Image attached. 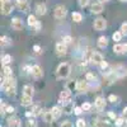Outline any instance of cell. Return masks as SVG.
I'll return each mask as SVG.
<instances>
[{
  "mask_svg": "<svg viewBox=\"0 0 127 127\" xmlns=\"http://www.w3.org/2000/svg\"><path fill=\"white\" fill-rule=\"evenodd\" d=\"M15 85H17V81L13 76L4 78V79L1 78V87L4 88L6 94H9V95L15 94Z\"/></svg>",
  "mask_w": 127,
  "mask_h": 127,
  "instance_id": "6da1fadb",
  "label": "cell"
},
{
  "mask_svg": "<svg viewBox=\"0 0 127 127\" xmlns=\"http://www.w3.org/2000/svg\"><path fill=\"white\" fill-rule=\"evenodd\" d=\"M70 72H71V66H70V64H67V62L60 64L59 67H57V71H56L59 79H66L70 75Z\"/></svg>",
  "mask_w": 127,
  "mask_h": 127,
  "instance_id": "7a4b0ae2",
  "label": "cell"
},
{
  "mask_svg": "<svg viewBox=\"0 0 127 127\" xmlns=\"http://www.w3.org/2000/svg\"><path fill=\"white\" fill-rule=\"evenodd\" d=\"M66 14H67V10L64 5H57L54 10V17L56 19H64L66 17Z\"/></svg>",
  "mask_w": 127,
  "mask_h": 127,
  "instance_id": "3957f363",
  "label": "cell"
},
{
  "mask_svg": "<svg viewBox=\"0 0 127 127\" xmlns=\"http://www.w3.org/2000/svg\"><path fill=\"white\" fill-rule=\"evenodd\" d=\"M105 27H107V22H105L104 18H98L94 20V28L97 31H103L105 29Z\"/></svg>",
  "mask_w": 127,
  "mask_h": 127,
  "instance_id": "277c9868",
  "label": "cell"
},
{
  "mask_svg": "<svg viewBox=\"0 0 127 127\" xmlns=\"http://www.w3.org/2000/svg\"><path fill=\"white\" fill-rule=\"evenodd\" d=\"M113 74H114V76L116 78H125L127 75V69L125 66H117L114 70H113Z\"/></svg>",
  "mask_w": 127,
  "mask_h": 127,
  "instance_id": "5b68a950",
  "label": "cell"
},
{
  "mask_svg": "<svg viewBox=\"0 0 127 127\" xmlns=\"http://www.w3.org/2000/svg\"><path fill=\"white\" fill-rule=\"evenodd\" d=\"M90 61H92V64H94V65H100L104 60H103V56L99 54V52H93L92 56H90Z\"/></svg>",
  "mask_w": 127,
  "mask_h": 127,
  "instance_id": "8992f818",
  "label": "cell"
},
{
  "mask_svg": "<svg viewBox=\"0 0 127 127\" xmlns=\"http://www.w3.org/2000/svg\"><path fill=\"white\" fill-rule=\"evenodd\" d=\"M60 103L61 104H64V108H62V112L64 113H66V114H70L74 109V104L70 102V100H66V102H62V100H60Z\"/></svg>",
  "mask_w": 127,
  "mask_h": 127,
  "instance_id": "52a82bcc",
  "label": "cell"
},
{
  "mask_svg": "<svg viewBox=\"0 0 127 127\" xmlns=\"http://www.w3.org/2000/svg\"><path fill=\"white\" fill-rule=\"evenodd\" d=\"M32 75H33L34 79H41L42 76H43V71H42V69H41L39 65L32 66Z\"/></svg>",
  "mask_w": 127,
  "mask_h": 127,
  "instance_id": "ba28073f",
  "label": "cell"
},
{
  "mask_svg": "<svg viewBox=\"0 0 127 127\" xmlns=\"http://www.w3.org/2000/svg\"><path fill=\"white\" fill-rule=\"evenodd\" d=\"M94 105H95V108H97L99 112H102V111L104 109V107H105V100H104V98L98 97L97 99H95V102H94Z\"/></svg>",
  "mask_w": 127,
  "mask_h": 127,
  "instance_id": "9c48e42d",
  "label": "cell"
},
{
  "mask_svg": "<svg viewBox=\"0 0 127 127\" xmlns=\"http://www.w3.org/2000/svg\"><path fill=\"white\" fill-rule=\"evenodd\" d=\"M17 5L22 12H28L29 10V4L28 0H17Z\"/></svg>",
  "mask_w": 127,
  "mask_h": 127,
  "instance_id": "30bf717a",
  "label": "cell"
},
{
  "mask_svg": "<svg viewBox=\"0 0 127 127\" xmlns=\"http://www.w3.org/2000/svg\"><path fill=\"white\" fill-rule=\"evenodd\" d=\"M12 27L15 31H22L23 29V22L19 18H13L12 19Z\"/></svg>",
  "mask_w": 127,
  "mask_h": 127,
  "instance_id": "8fae6325",
  "label": "cell"
},
{
  "mask_svg": "<svg viewBox=\"0 0 127 127\" xmlns=\"http://www.w3.org/2000/svg\"><path fill=\"white\" fill-rule=\"evenodd\" d=\"M20 126H22V122L17 117H10L8 120V127H20Z\"/></svg>",
  "mask_w": 127,
  "mask_h": 127,
  "instance_id": "7c38bea8",
  "label": "cell"
},
{
  "mask_svg": "<svg viewBox=\"0 0 127 127\" xmlns=\"http://www.w3.org/2000/svg\"><path fill=\"white\" fill-rule=\"evenodd\" d=\"M66 51H67V47H66V45L64 43V42H59V43L56 45V52H57V55H65Z\"/></svg>",
  "mask_w": 127,
  "mask_h": 127,
  "instance_id": "4fadbf2b",
  "label": "cell"
},
{
  "mask_svg": "<svg viewBox=\"0 0 127 127\" xmlns=\"http://www.w3.org/2000/svg\"><path fill=\"white\" fill-rule=\"evenodd\" d=\"M87 89H88V81L85 80H78L76 81V90H79V92H87Z\"/></svg>",
  "mask_w": 127,
  "mask_h": 127,
  "instance_id": "5bb4252c",
  "label": "cell"
},
{
  "mask_svg": "<svg viewBox=\"0 0 127 127\" xmlns=\"http://www.w3.org/2000/svg\"><path fill=\"white\" fill-rule=\"evenodd\" d=\"M102 12H103V5H102V3H100V1L93 3V5H92V13L99 14V13H102Z\"/></svg>",
  "mask_w": 127,
  "mask_h": 127,
  "instance_id": "9a60e30c",
  "label": "cell"
},
{
  "mask_svg": "<svg viewBox=\"0 0 127 127\" xmlns=\"http://www.w3.org/2000/svg\"><path fill=\"white\" fill-rule=\"evenodd\" d=\"M12 10H13V5L10 4V3H5V4H1V13L4 15H8L12 13Z\"/></svg>",
  "mask_w": 127,
  "mask_h": 127,
  "instance_id": "2e32d148",
  "label": "cell"
},
{
  "mask_svg": "<svg viewBox=\"0 0 127 127\" xmlns=\"http://www.w3.org/2000/svg\"><path fill=\"white\" fill-rule=\"evenodd\" d=\"M46 12H47V8L43 3H38L36 5V13L38 15H43V14H46Z\"/></svg>",
  "mask_w": 127,
  "mask_h": 127,
  "instance_id": "e0dca14e",
  "label": "cell"
},
{
  "mask_svg": "<svg viewBox=\"0 0 127 127\" xmlns=\"http://www.w3.org/2000/svg\"><path fill=\"white\" fill-rule=\"evenodd\" d=\"M92 126H93V127H111V125H109L108 122L100 121V120H95V121H93Z\"/></svg>",
  "mask_w": 127,
  "mask_h": 127,
  "instance_id": "ac0fdd59",
  "label": "cell"
},
{
  "mask_svg": "<svg viewBox=\"0 0 127 127\" xmlns=\"http://www.w3.org/2000/svg\"><path fill=\"white\" fill-rule=\"evenodd\" d=\"M60 100H62V102L70 100V90L69 89H65L60 93Z\"/></svg>",
  "mask_w": 127,
  "mask_h": 127,
  "instance_id": "d6986e66",
  "label": "cell"
},
{
  "mask_svg": "<svg viewBox=\"0 0 127 127\" xmlns=\"http://www.w3.org/2000/svg\"><path fill=\"white\" fill-rule=\"evenodd\" d=\"M31 104H32V97L23 94V95H22V105H24V107H28V105H31Z\"/></svg>",
  "mask_w": 127,
  "mask_h": 127,
  "instance_id": "ffe728a7",
  "label": "cell"
},
{
  "mask_svg": "<svg viewBox=\"0 0 127 127\" xmlns=\"http://www.w3.org/2000/svg\"><path fill=\"white\" fill-rule=\"evenodd\" d=\"M43 120H45V122H52L55 120V117H54V114H52V112L51 111H46L45 113H43Z\"/></svg>",
  "mask_w": 127,
  "mask_h": 127,
  "instance_id": "44dd1931",
  "label": "cell"
},
{
  "mask_svg": "<svg viewBox=\"0 0 127 127\" xmlns=\"http://www.w3.org/2000/svg\"><path fill=\"white\" fill-rule=\"evenodd\" d=\"M107 45H108V39H107V37L102 36V37L98 38V47L104 48V47H107Z\"/></svg>",
  "mask_w": 127,
  "mask_h": 127,
  "instance_id": "7402d4cb",
  "label": "cell"
},
{
  "mask_svg": "<svg viewBox=\"0 0 127 127\" xmlns=\"http://www.w3.org/2000/svg\"><path fill=\"white\" fill-rule=\"evenodd\" d=\"M10 45H12V39H10L9 37H6V36H3L1 37V46L3 47H8Z\"/></svg>",
  "mask_w": 127,
  "mask_h": 127,
  "instance_id": "603a6c76",
  "label": "cell"
},
{
  "mask_svg": "<svg viewBox=\"0 0 127 127\" xmlns=\"http://www.w3.org/2000/svg\"><path fill=\"white\" fill-rule=\"evenodd\" d=\"M23 94L29 95V97H33V87H31V85H26V87H24V89H23Z\"/></svg>",
  "mask_w": 127,
  "mask_h": 127,
  "instance_id": "cb8c5ba5",
  "label": "cell"
},
{
  "mask_svg": "<svg viewBox=\"0 0 127 127\" xmlns=\"http://www.w3.org/2000/svg\"><path fill=\"white\" fill-rule=\"evenodd\" d=\"M51 112H52V114H54L55 118H59L60 116H61V113H62V109L60 107H54V108L51 109Z\"/></svg>",
  "mask_w": 127,
  "mask_h": 127,
  "instance_id": "d4e9b609",
  "label": "cell"
},
{
  "mask_svg": "<svg viewBox=\"0 0 127 127\" xmlns=\"http://www.w3.org/2000/svg\"><path fill=\"white\" fill-rule=\"evenodd\" d=\"M113 51L116 54H125V45H114Z\"/></svg>",
  "mask_w": 127,
  "mask_h": 127,
  "instance_id": "484cf974",
  "label": "cell"
},
{
  "mask_svg": "<svg viewBox=\"0 0 127 127\" xmlns=\"http://www.w3.org/2000/svg\"><path fill=\"white\" fill-rule=\"evenodd\" d=\"M71 18H72V20H74L75 23H80L81 20H83V15H81L80 13H76V12H75V13H72Z\"/></svg>",
  "mask_w": 127,
  "mask_h": 127,
  "instance_id": "4316f807",
  "label": "cell"
},
{
  "mask_svg": "<svg viewBox=\"0 0 127 127\" xmlns=\"http://www.w3.org/2000/svg\"><path fill=\"white\" fill-rule=\"evenodd\" d=\"M37 23H38V20L36 19V17H34V15H29V17H28V26L34 27Z\"/></svg>",
  "mask_w": 127,
  "mask_h": 127,
  "instance_id": "83f0119b",
  "label": "cell"
},
{
  "mask_svg": "<svg viewBox=\"0 0 127 127\" xmlns=\"http://www.w3.org/2000/svg\"><path fill=\"white\" fill-rule=\"evenodd\" d=\"M10 62H12V56H10V55H5L3 57V60H1V64L4 66H6L8 64H10Z\"/></svg>",
  "mask_w": 127,
  "mask_h": 127,
  "instance_id": "f1b7e54d",
  "label": "cell"
},
{
  "mask_svg": "<svg viewBox=\"0 0 127 127\" xmlns=\"http://www.w3.org/2000/svg\"><path fill=\"white\" fill-rule=\"evenodd\" d=\"M32 113H33V116H38V114H41V113H42L41 105H39V104L34 105V107H33V111H32Z\"/></svg>",
  "mask_w": 127,
  "mask_h": 127,
  "instance_id": "f546056e",
  "label": "cell"
},
{
  "mask_svg": "<svg viewBox=\"0 0 127 127\" xmlns=\"http://www.w3.org/2000/svg\"><path fill=\"white\" fill-rule=\"evenodd\" d=\"M3 74L5 75V78L12 76V69H10L9 66H4V69H3Z\"/></svg>",
  "mask_w": 127,
  "mask_h": 127,
  "instance_id": "4dcf8cb0",
  "label": "cell"
},
{
  "mask_svg": "<svg viewBox=\"0 0 127 127\" xmlns=\"http://www.w3.org/2000/svg\"><path fill=\"white\" fill-rule=\"evenodd\" d=\"M122 36H123V34L121 33V32H114V33H113V36H112V38H113V41L118 42V41H121Z\"/></svg>",
  "mask_w": 127,
  "mask_h": 127,
  "instance_id": "1f68e13d",
  "label": "cell"
},
{
  "mask_svg": "<svg viewBox=\"0 0 127 127\" xmlns=\"http://www.w3.org/2000/svg\"><path fill=\"white\" fill-rule=\"evenodd\" d=\"M85 79H87V81H94V80H95V75H94L93 72H88L87 76H85Z\"/></svg>",
  "mask_w": 127,
  "mask_h": 127,
  "instance_id": "d6a6232c",
  "label": "cell"
},
{
  "mask_svg": "<svg viewBox=\"0 0 127 127\" xmlns=\"http://www.w3.org/2000/svg\"><path fill=\"white\" fill-rule=\"evenodd\" d=\"M108 100H109L111 103H117L118 97H117V95H114V94H111L109 97H108Z\"/></svg>",
  "mask_w": 127,
  "mask_h": 127,
  "instance_id": "836d02e7",
  "label": "cell"
},
{
  "mask_svg": "<svg viewBox=\"0 0 127 127\" xmlns=\"http://www.w3.org/2000/svg\"><path fill=\"white\" fill-rule=\"evenodd\" d=\"M121 33L123 36H127V23H122V26H121Z\"/></svg>",
  "mask_w": 127,
  "mask_h": 127,
  "instance_id": "e575fe53",
  "label": "cell"
},
{
  "mask_svg": "<svg viewBox=\"0 0 127 127\" xmlns=\"http://www.w3.org/2000/svg\"><path fill=\"white\" fill-rule=\"evenodd\" d=\"M62 42H64L65 45H69V43H71V42H72V38H71L70 36H65V37L62 38Z\"/></svg>",
  "mask_w": 127,
  "mask_h": 127,
  "instance_id": "d590c367",
  "label": "cell"
},
{
  "mask_svg": "<svg viewBox=\"0 0 127 127\" xmlns=\"http://www.w3.org/2000/svg\"><path fill=\"white\" fill-rule=\"evenodd\" d=\"M85 126H87V123H85L84 120H78L76 121V127H85Z\"/></svg>",
  "mask_w": 127,
  "mask_h": 127,
  "instance_id": "8d00e7d4",
  "label": "cell"
},
{
  "mask_svg": "<svg viewBox=\"0 0 127 127\" xmlns=\"http://www.w3.org/2000/svg\"><path fill=\"white\" fill-rule=\"evenodd\" d=\"M81 108H83V111H89V109L92 108V104H90V103H83Z\"/></svg>",
  "mask_w": 127,
  "mask_h": 127,
  "instance_id": "74e56055",
  "label": "cell"
},
{
  "mask_svg": "<svg viewBox=\"0 0 127 127\" xmlns=\"http://www.w3.org/2000/svg\"><path fill=\"white\" fill-rule=\"evenodd\" d=\"M123 123H126L123 121V118H117V120H116V126H117V127H121Z\"/></svg>",
  "mask_w": 127,
  "mask_h": 127,
  "instance_id": "f35d334b",
  "label": "cell"
},
{
  "mask_svg": "<svg viewBox=\"0 0 127 127\" xmlns=\"http://www.w3.org/2000/svg\"><path fill=\"white\" fill-rule=\"evenodd\" d=\"M60 127H72V123H71L70 121H64Z\"/></svg>",
  "mask_w": 127,
  "mask_h": 127,
  "instance_id": "ab89813d",
  "label": "cell"
},
{
  "mask_svg": "<svg viewBox=\"0 0 127 127\" xmlns=\"http://www.w3.org/2000/svg\"><path fill=\"white\" fill-rule=\"evenodd\" d=\"M100 67H102V70L103 71H105L108 67H109V65H108V62H105V61H103L102 64H100Z\"/></svg>",
  "mask_w": 127,
  "mask_h": 127,
  "instance_id": "60d3db41",
  "label": "cell"
},
{
  "mask_svg": "<svg viewBox=\"0 0 127 127\" xmlns=\"http://www.w3.org/2000/svg\"><path fill=\"white\" fill-rule=\"evenodd\" d=\"M74 113H75V114H81L83 113V108L81 107H75V109H74Z\"/></svg>",
  "mask_w": 127,
  "mask_h": 127,
  "instance_id": "b9f144b4",
  "label": "cell"
},
{
  "mask_svg": "<svg viewBox=\"0 0 127 127\" xmlns=\"http://www.w3.org/2000/svg\"><path fill=\"white\" fill-rule=\"evenodd\" d=\"M88 3H89V0H79L80 6H85V5H88Z\"/></svg>",
  "mask_w": 127,
  "mask_h": 127,
  "instance_id": "7bdbcfd3",
  "label": "cell"
},
{
  "mask_svg": "<svg viewBox=\"0 0 127 127\" xmlns=\"http://www.w3.org/2000/svg\"><path fill=\"white\" fill-rule=\"evenodd\" d=\"M70 88L76 89V83H72V81H70V83L67 84V89H70Z\"/></svg>",
  "mask_w": 127,
  "mask_h": 127,
  "instance_id": "ee69618b",
  "label": "cell"
},
{
  "mask_svg": "<svg viewBox=\"0 0 127 127\" xmlns=\"http://www.w3.org/2000/svg\"><path fill=\"white\" fill-rule=\"evenodd\" d=\"M33 50H34V52H36V54H41V47L38 46V45H36V46H33Z\"/></svg>",
  "mask_w": 127,
  "mask_h": 127,
  "instance_id": "f6af8a7d",
  "label": "cell"
},
{
  "mask_svg": "<svg viewBox=\"0 0 127 127\" xmlns=\"http://www.w3.org/2000/svg\"><path fill=\"white\" fill-rule=\"evenodd\" d=\"M6 112H8V113H13V112H14V108H13V107H10V105H8Z\"/></svg>",
  "mask_w": 127,
  "mask_h": 127,
  "instance_id": "bcb514c9",
  "label": "cell"
},
{
  "mask_svg": "<svg viewBox=\"0 0 127 127\" xmlns=\"http://www.w3.org/2000/svg\"><path fill=\"white\" fill-rule=\"evenodd\" d=\"M28 125H29V126H36L37 123H36L34 120H29V121H28Z\"/></svg>",
  "mask_w": 127,
  "mask_h": 127,
  "instance_id": "7dc6e473",
  "label": "cell"
},
{
  "mask_svg": "<svg viewBox=\"0 0 127 127\" xmlns=\"http://www.w3.org/2000/svg\"><path fill=\"white\" fill-rule=\"evenodd\" d=\"M122 114H123V117L126 118V121H127V107L123 109V112H122Z\"/></svg>",
  "mask_w": 127,
  "mask_h": 127,
  "instance_id": "c3c4849f",
  "label": "cell"
},
{
  "mask_svg": "<svg viewBox=\"0 0 127 127\" xmlns=\"http://www.w3.org/2000/svg\"><path fill=\"white\" fill-rule=\"evenodd\" d=\"M33 28H34V29H36V31H39V29H41V23H39V22H38V23H37V24H36V26H34V27H33Z\"/></svg>",
  "mask_w": 127,
  "mask_h": 127,
  "instance_id": "681fc988",
  "label": "cell"
},
{
  "mask_svg": "<svg viewBox=\"0 0 127 127\" xmlns=\"http://www.w3.org/2000/svg\"><path fill=\"white\" fill-rule=\"evenodd\" d=\"M108 116L111 118H116V113H113V112H108Z\"/></svg>",
  "mask_w": 127,
  "mask_h": 127,
  "instance_id": "f907efd6",
  "label": "cell"
},
{
  "mask_svg": "<svg viewBox=\"0 0 127 127\" xmlns=\"http://www.w3.org/2000/svg\"><path fill=\"white\" fill-rule=\"evenodd\" d=\"M5 3H9V0H1V4H5Z\"/></svg>",
  "mask_w": 127,
  "mask_h": 127,
  "instance_id": "816d5d0a",
  "label": "cell"
},
{
  "mask_svg": "<svg viewBox=\"0 0 127 127\" xmlns=\"http://www.w3.org/2000/svg\"><path fill=\"white\" fill-rule=\"evenodd\" d=\"M102 1H108V0H100V3H102Z\"/></svg>",
  "mask_w": 127,
  "mask_h": 127,
  "instance_id": "f5cc1de1",
  "label": "cell"
},
{
  "mask_svg": "<svg viewBox=\"0 0 127 127\" xmlns=\"http://www.w3.org/2000/svg\"><path fill=\"white\" fill-rule=\"evenodd\" d=\"M121 1H127V0H121Z\"/></svg>",
  "mask_w": 127,
  "mask_h": 127,
  "instance_id": "db71d44e",
  "label": "cell"
}]
</instances>
